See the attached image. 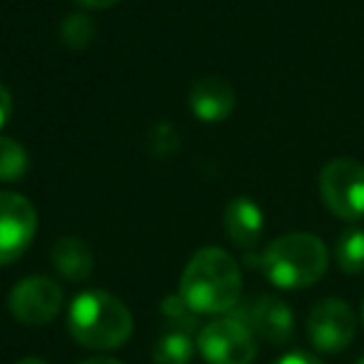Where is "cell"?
Instances as JSON below:
<instances>
[{
  "instance_id": "5",
  "label": "cell",
  "mask_w": 364,
  "mask_h": 364,
  "mask_svg": "<svg viewBox=\"0 0 364 364\" xmlns=\"http://www.w3.org/2000/svg\"><path fill=\"white\" fill-rule=\"evenodd\" d=\"M198 347L208 364H252L257 357L252 329L237 317H223L205 324L200 329Z\"/></svg>"
},
{
  "instance_id": "9",
  "label": "cell",
  "mask_w": 364,
  "mask_h": 364,
  "mask_svg": "<svg viewBox=\"0 0 364 364\" xmlns=\"http://www.w3.org/2000/svg\"><path fill=\"white\" fill-rule=\"evenodd\" d=\"M63 304V289L46 274H33L11 292V312L23 324H48Z\"/></svg>"
},
{
  "instance_id": "18",
  "label": "cell",
  "mask_w": 364,
  "mask_h": 364,
  "mask_svg": "<svg viewBox=\"0 0 364 364\" xmlns=\"http://www.w3.org/2000/svg\"><path fill=\"white\" fill-rule=\"evenodd\" d=\"M274 364H322L317 357H312V354H304V352H292V354H284V357H279Z\"/></svg>"
},
{
  "instance_id": "1",
  "label": "cell",
  "mask_w": 364,
  "mask_h": 364,
  "mask_svg": "<svg viewBox=\"0 0 364 364\" xmlns=\"http://www.w3.org/2000/svg\"><path fill=\"white\" fill-rule=\"evenodd\" d=\"M242 294V272L230 252L205 247L188 262L180 279V297L195 314L232 312Z\"/></svg>"
},
{
  "instance_id": "20",
  "label": "cell",
  "mask_w": 364,
  "mask_h": 364,
  "mask_svg": "<svg viewBox=\"0 0 364 364\" xmlns=\"http://www.w3.org/2000/svg\"><path fill=\"white\" fill-rule=\"evenodd\" d=\"M80 364H122V362L110 359V357H95V359H85V362H80Z\"/></svg>"
},
{
  "instance_id": "16",
  "label": "cell",
  "mask_w": 364,
  "mask_h": 364,
  "mask_svg": "<svg viewBox=\"0 0 364 364\" xmlns=\"http://www.w3.org/2000/svg\"><path fill=\"white\" fill-rule=\"evenodd\" d=\"M92 36H95V26H92L90 18L82 16V13H73V16H68L60 26L63 43H65L68 48H73V50L85 48L87 43L92 41Z\"/></svg>"
},
{
  "instance_id": "14",
  "label": "cell",
  "mask_w": 364,
  "mask_h": 364,
  "mask_svg": "<svg viewBox=\"0 0 364 364\" xmlns=\"http://www.w3.org/2000/svg\"><path fill=\"white\" fill-rule=\"evenodd\" d=\"M337 264L347 274L364 272V230L347 228L337 240Z\"/></svg>"
},
{
  "instance_id": "2",
  "label": "cell",
  "mask_w": 364,
  "mask_h": 364,
  "mask_svg": "<svg viewBox=\"0 0 364 364\" xmlns=\"http://www.w3.org/2000/svg\"><path fill=\"white\" fill-rule=\"evenodd\" d=\"M70 334L87 349H115L130 339L132 314L115 294L87 289L77 294L68 314Z\"/></svg>"
},
{
  "instance_id": "21",
  "label": "cell",
  "mask_w": 364,
  "mask_h": 364,
  "mask_svg": "<svg viewBox=\"0 0 364 364\" xmlns=\"http://www.w3.org/2000/svg\"><path fill=\"white\" fill-rule=\"evenodd\" d=\"M16 364H46L43 359H38V357H26V359H21V362H16Z\"/></svg>"
},
{
  "instance_id": "3",
  "label": "cell",
  "mask_w": 364,
  "mask_h": 364,
  "mask_svg": "<svg viewBox=\"0 0 364 364\" xmlns=\"http://www.w3.org/2000/svg\"><path fill=\"white\" fill-rule=\"evenodd\" d=\"M264 277L282 289H302L327 272V247L317 235L289 232L267 245L259 257Z\"/></svg>"
},
{
  "instance_id": "22",
  "label": "cell",
  "mask_w": 364,
  "mask_h": 364,
  "mask_svg": "<svg viewBox=\"0 0 364 364\" xmlns=\"http://www.w3.org/2000/svg\"><path fill=\"white\" fill-rule=\"evenodd\" d=\"M362 324H364V302H362Z\"/></svg>"
},
{
  "instance_id": "10",
  "label": "cell",
  "mask_w": 364,
  "mask_h": 364,
  "mask_svg": "<svg viewBox=\"0 0 364 364\" xmlns=\"http://www.w3.org/2000/svg\"><path fill=\"white\" fill-rule=\"evenodd\" d=\"M235 105H237V95H235V87L225 77H200L193 85V90H190L193 115H198L205 122L225 120V117L232 115Z\"/></svg>"
},
{
  "instance_id": "23",
  "label": "cell",
  "mask_w": 364,
  "mask_h": 364,
  "mask_svg": "<svg viewBox=\"0 0 364 364\" xmlns=\"http://www.w3.org/2000/svg\"><path fill=\"white\" fill-rule=\"evenodd\" d=\"M357 364H364V357H362V359H359V362H357Z\"/></svg>"
},
{
  "instance_id": "15",
  "label": "cell",
  "mask_w": 364,
  "mask_h": 364,
  "mask_svg": "<svg viewBox=\"0 0 364 364\" xmlns=\"http://www.w3.org/2000/svg\"><path fill=\"white\" fill-rule=\"evenodd\" d=\"M28 170V155L21 142L11 137H0V180L13 182L23 177Z\"/></svg>"
},
{
  "instance_id": "17",
  "label": "cell",
  "mask_w": 364,
  "mask_h": 364,
  "mask_svg": "<svg viewBox=\"0 0 364 364\" xmlns=\"http://www.w3.org/2000/svg\"><path fill=\"white\" fill-rule=\"evenodd\" d=\"M11 115H13V97L8 92V87L0 82V127H6Z\"/></svg>"
},
{
  "instance_id": "4",
  "label": "cell",
  "mask_w": 364,
  "mask_h": 364,
  "mask_svg": "<svg viewBox=\"0 0 364 364\" xmlns=\"http://www.w3.org/2000/svg\"><path fill=\"white\" fill-rule=\"evenodd\" d=\"M319 195L344 223L364 218V165L352 157H337L319 172Z\"/></svg>"
},
{
  "instance_id": "11",
  "label": "cell",
  "mask_w": 364,
  "mask_h": 364,
  "mask_svg": "<svg viewBox=\"0 0 364 364\" xmlns=\"http://www.w3.org/2000/svg\"><path fill=\"white\" fill-rule=\"evenodd\" d=\"M262 210L252 203L250 198H235L230 200L228 210H225V230H228L230 240L237 247H255L262 240Z\"/></svg>"
},
{
  "instance_id": "6",
  "label": "cell",
  "mask_w": 364,
  "mask_h": 364,
  "mask_svg": "<svg viewBox=\"0 0 364 364\" xmlns=\"http://www.w3.org/2000/svg\"><path fill=\"white\" fill-rule=\"evenodd\" d=\"M38 230V213L28 198L0 193V264H11L28 247Z\"/></svg>"
},
{
  "instance_id": "7",
  "label": "cell",
  "mask_w": 364,
  "mask_h": 364,
  "mask_svg": "<svg viewBox=\"0 0 364 364\" xmlns=\"http://www.w3.org/2000/svg\"><path fill=\"white\" fill-rule=\"evenodd\" d=\"M354 329H357V319H354L352 307L337 297L322 299L309 312L307 319L309 342L319 352H327V354L347 349L354 339Z\"/></svg>"
},
{
  "instance_id": "8",
  "label": "cell",
  "mask_w": 364,
  "mask_h": 364,
  "mask_svg": "<svg viewBox=\"0 0 364 364\" xmlns=\"http://www.w3.org/2000/svg\"><path fill=\"white\" fill-rule=\"evenodd\" d=\"M235 317L242 324H247L252 334L262 337L264 342L287 344L294 334L292 309L272 294H259V297L240 302L235 307Z\"/></svg>"
},
{
  "instance_id": "19",
  "label": "cell",
  "mask_w": 364,
  "mask_h": 364,
  "mask_svg": "<svg viewBox=\"0 0 364 364\" xmlns=\"http://www.w3.org/2000/svg\"><path fill=\"white\" fill-rule=\"evenodd\" d=\"M80 6H85V8H112L115 3H120V0H77Z\"/></svg>"
},
{
  "instance_id": "13",
  "label": "cell",
  "mask_w": 364,
  "mask_h": 364,
  "mask_svg": "<svg viewBox=\"0 0 364 364\" xmlns=\"http://www.w3.org/2000/svg\"><path fill=\"white\" fill-rule=\"evenodd\" d=\"M195 354L193 337L182 329H170L155 342L152 359L155 364H188Z\"/></svg>"
},
{
  "instance_id": "12",
  "label": "cell",
  "mask_w": 364,
  "mask_h": 364,
  "mask_svg": "<svg viewBox=\"0 0 364 364\" xmlns=\"http://www.w3.org/2000/svg\"><path fill=\"white\" fill-rule=\"evenodd\" d=\"M50 259L55 269L70 282H82L92 272V252L82 240L60 237L50 250Z\"/></svg>"
}]
</instances>
